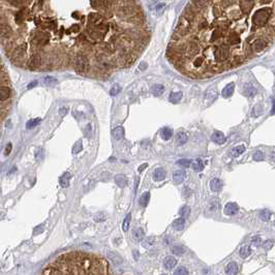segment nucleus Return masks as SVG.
<instances>
[{"instance_id": "nucleus-1", "label": "nucleus", "mask_w": 275, "mask_h": 275, "mask_svg": "<svg viewBox=\"0 0 275 275\" xmlns=\"http://www.w3.org/2000/svg\"><path fill=\"white\" fill-rule=\"evenodd\" d=\"M275 40V0H189L167 48L180 74L207 79L262 55Z\"/></svg>"}, {"instance_id": "nucleus-2", "label": "nucleus", "mask_w": 275, "mask_h": 275, "mask_svg": "<svg viewBox=\"0 0 275 275\" xmlns=\"http://www.w3.org/2000/svg\"><path fill=\"white\" fill-rule=\"evenodd\" d=\"M88 66V58L84 54H79L74 58V69L78 74H82L86 72Z\"/></svg>"}, {"instance_id": "nucleus-3", "label": "nucleus", "mask_w": 275, "mask_h": 275, "mask_svg": "<svg viewBox=\"0 0 275 275\" xmlns=\"http://www.w3.org/2000/svg\"><path fill=\"white\" fill-rule=\"evenodd\" d=\"M32 42L37 47H43L49 43V34L46 32H38L35 33L32 38Z\"/></svg>"}, {"instance_id": "nucleus-4", "label": "nucleus", "mask_w": 275, "mask_h": 275, "mask_svg": "<svg viewBox=\"0 0 275 275\" xmlns=\"http://www.w3.org/2000/svg\"><path fill=\"white\" fill-rule=\"evenodd\" d=\"M42 62H43L42 56H40L39 54H34V55H32V57L28 61V67L30 69H38V67L42 65Z\"/></svg>"}, {"instance_id": "nucleus-5", "label": "nucleus", "mask_w": 275, "mask_h": 275, "mask_svg": "<svg viewBox=\"0 0 275 275\" xmlns=\"http://www.w3.org/2000/svg\"><path fill=\"white\" fill-rule=\"evenodd\" d=\"M88 32H89V37L93 42H101L104 38V34L97 29H93L88 27Z\"/></svg>"}, {"instance_id": "nucleus-6", "label": "nucleus", "mask_w": 275, "mask_h": 275, "mask_svg": "<svg viewBox=\"0 0 275 275\" xmlns=\"http://www.w3.org/2000/svg\"><path fill=\"white\" fill-rule=\"evenodd\" d=\"M238 211H239V207L236 203H227L225 206V209H223V213L229 216L237 214Z\"/></svg>"}, {"instance_id": "nucleus-7", "label": "nucleus", "mask_w": 275, "mask_h": 275, "mask_svg": "<svg viewBox=\"0 0 275 275\" xmlns=\"http://www.w3.org/2000/svg\"><path fill=\"white\" fill-rule=\"evenodd\" d=\"M13 32L12 27L8 24H5V23H0V37L1 38H8L11 36Z\"/></svg>"}, {"instance_id": "nucleus-8", "label": "nucleus", "mask_w": 275, "mask_h": 275, "mask_svg": "<svg viewBox=\"0 0 275 275\" xmlns=\"http://www.w3.org/2000/svg\"><path fill=\"white\" fill-rule=\"evenodd\" d=\"M89 22L91 24L90 28H95L96 26H98L99 24H101V23H104L106 21H104L103 16L98 15V13H92V15L89 17Z\"/></svg>"}, {"instance_id": "nucleus-9", "label": "nucleus", "mask_w": 275, "mask_h": 275, "mask_svg": "<svg viewBox=\"0 0 275 275\" xmlns=\"http://www.w3.org/2000/svg\"><path fill=\"white\" fill-rule=\"evenodd\" d=\"M25 53H26V46L20 45L13 50V58L16 60H21L24 58Z\"/></svg>"}, {"instance_id": "nucleus-10", "label": "nucleus", "mask_w": 275, "mask_h": 275, "mask_svg": "<svg viewBox=\"0 0 275 275\" xmlns=\"http://www.w3.org/2000/svg\"><path fill=\"white\" fill-rule=\"evenodd\" d=\"M186 178V173L183 171V170H179V171H176L174 174H173V180L176 184H180L185 180Z\"/></svg>"}, {"instance_id": "nucleus-11", "label": "nucleus", "mask_w": 275, "mask_h": 275, "mask_svg": "<svg viewBox=\"0 0 275 275\" xmlns=\"http://www.w3.org/2000/svg\"><path fill=\"white\" fill-rule=\"evenodd\" d=\"M211 140L216 144L222 145L226 142V137L222 131H215L213 132V135H211Z\"/></svg>"}, {"instance_id": "nucleus-12", "label": "nucleus", "mask_w": 275, "mask_h": 275, "mask_svg": "<svg viewBox=\"0 0 275 275\" xmlns=\"http://www.w3.org/2000/svg\"><path fill=\"white\" fill-rule=\"evenodd\" d=\"M234 90H235V84L234 83H230V84H227V86L223 88L222 89V96L225 97V98H227V97H231L233 95V93H234Z\"/></svg>"}, {"instance_id": "nucleus-13", "label": "nucleus", "mask_w": 275, "mask_h": 275, "mask_svg": "<svg viewBox=\"0 0 275 275\" xmlns=\"http://www.w3.org/2000/svg\"><path fill=\"white\" fill-rule=\"evenodd\" d=\"M108 257L116 265H120V264H122V262H123L122 257L118 253L115 252V251H109V252H108Z\"/></svg>"}, {"instance_id": "nucleus-14", "label": "nucleus", "mask_w": 275, "mask_h": 275, "mask_svg": "<svg viewBox=\"0 0 275 275\" xmlns=\"http://www.w3.org/2000/svg\"><path fill=\"white\" fill-rule=\"evenodd\" d=\"M27 17V11L25 8H21L19 12H17L16 13V23L19 25H21L23 22H24L25 18Z\"/></svg>"}, {"instance_id": "nucleus-15", "label": "nucleus", "mask_w": 275, "mask_h": 275, "mask_svg": "<svg viewBox=\"0 0 275 275\" xmlns=\"http://www.w3.org/2000/svg\"><path fill=\"white\" fill-rule=\"evenodd\" d=\"M164 265H165V267L167 268V269H172V268H174L176 265H177V260H176L174 257L169 256L167 257H165Z\"/></svg>"}, {"instance_id": "nucleus-16", "label": "nucleus", "mask_w": 275, "mask_h": 275, "mask_svg": "<svg viewBox=\"0 0 275 275\" xmlns=\"http://www.w3.org/2000/svg\"><path fill=\"white\" fill-rule=\"evenodd\" d=\"M166 178V171L162 168L156 169L153 173V179L155 181H162Z\"/></svg>"}, {"instance_id": "nucleus-17", "label": "nucleus", "mask_w": 275, "mask_h": 275, "mask_svg": "<svg viewBox=\"0 0 275 275\" xmlns=\"http://www.w3.org/2000/svg\"><path fill=\"white\" fill-rule=\"evenodd\" d=\"M115 183L119 186V187H124L127 184V178L123 174H118L115 176Z\"/></svg>"}, {"instance_id": "nucleus-18", "label": "nucleus", "mask_w": 275, "mask_h": 275, "mask_svg": "<svg viewBox=\"0 0 275 275\" xmlns=\"http://www.w3.org/2000/svg\"><path fill=\"white\" fill-rule=\"evenodd\" d=\"M69 180H70V174L69 173H64V174L61 176L60 179H59V182H60V185L62 186V187H69Z\"/></svg>"}, {"instance_id": "nucleus-19", "label": "nucleus", "mask_w": 275, "mask_h": 275, "mask_svg": "<svg viewBox=\"0 0 275 275\" xmlns=\"http://www.w3.org/2000/svg\"><path fill=\"white\" fill-rule=\"evenodd\" d=\"M222 187V183L219 179H212L211 182H210V188L212 189L213 191H219Z\"/></svg>"}, {"instance_id": "nucleus-20", "label": "nucleus", "mask_w": 275, "mask_h": 275, "mask_svg": "<svg viewBox=\"0 0 275 275\" xmlns=\"http://www.w3.org/2000/svg\"><path fill=\"white\" fill-rule=\"evenodd\" d=\"M176 141H177V143L179 145H183L188 141V135H186L185 132L180 131L177 134V135H176Z\"/></svg>"}, {"instance_id": "nucleus-21", "label": "nucleus", "mask_w": 275, "mask_h": 275, "mask_svg": "<svg viewBox=\"0 0 275 275\" xmlns=\"http://www.w3.org/2000/svg\"><path fill=\"white\" fill-rule=\"evenodd\" d=\"M11 95V89L8 87H0V101L8 99Z\"/></svg>"}, {"instance_id": "nucleus-22", "label": "nucleus", "mask_w": 275, "mask_h": 275, "mask_svg": "<svg viewBox=\"0 0 275 275\" xmlns=\"http://www.w3.org/2000/svg\"><path fill=\"white\" fill-rule=\"evenodd\" d=\"M184 226H185V218H184V217H180V218H177L176 220H174V222H173V227H174V229L178 230V231L184 229Z\"/></svg>"}, {"instance_id": "nucleus-23", "label": "nucleus", "mask_w": 275, "mask_h": 275, "mask_svg": "<svg viewBox=\"0 0 275 275\" xmlns=\"http://www.w3.org/2000/svg\"><path fill=\"white\" fill-rule=\"evenodd\" d=\"M181 98H182V92H180V91L179 92H172L169 96V100L171 101L172 104H177L181 100Z\"/></svg>"}, {"instance_id": "nucleus-24", "label": "nucleus", "mask_w": 275, "mask_h": 275, "mask_svg": "<svg viewBox=\"0 0 275 275\" xmlns=\"http://www.w3.org/2000/svg\"><path fill=\"white\" fill-rule=\"evenodd\" d=\"M160 135H161V138L164 139L165 141H168V140H170V139L172 138L173 130H171V128H169V127H164L161 130V131H160Z\"/></svg>"}, {"instance_id": "nucleus-25", "label": "nucleus", "mask_w": 275, "mask_h": 275, "mask_svg": "<svg viewBox=\"0 0 275 275\" xmlns=\"http://www.w3.org/2000/svg\"><path fill=\"white\" fill-rule=\"evenodd\" d=\"M113 135L116 140H121L124 137V128L122 126H117L113 130Z\"/></svg>"}, {"instance_id": "nucleus-26", "label": "nucleus", "mask_w": 275, "mask_h": 275, "mask_svg": "<svg viewBox=\"0 0 275 275\" xmlns=\"http://www.w3.org/2000/svg\"><path fill=\"white\" fill-rule=\"evenodd\" d=\"M149 200H150V192L146 191V192H144L143 195L141 196L140 200H139V203H140V205L142 207H146V206L148 205Z\"/></svg>"}, {"instance_id": "nucleus-27", "label": "nucleus", "mask_w": 275, "mask_h": 275, "mask_svg": "<svg viewBox=\"0 0 275 275\" xmlns=\"http://www.w3.org/2000/svg\"><path fill=\"white\" fill-rule=\"evenodd\" d=\"M237 271H238V266H237V264L235 262L230 263L227 266V269H226L227 274H236Z\"/></svg>"}, {"instance_id": "nucleus-28", "label": "nucleus", "mask_w": 275, "mask_h": 275, "mask_svg": "<svg viewBox=\"0 0 275 275\" xmlns=\"http://www.w3.org/2000/svg\"><path fill=\"white\" fill-rule=\"evenodd\" d=\"M244 151H245V147H244L243 145L237 146V147L232 149V156L233 157H238V156H240Z\"/></svg>"}, {"instance_id": "nucleus-29", "label": "nucleus", "mask_w": 275, "mask_h": 275, "mask_svg": "<svg viewBox=\"0 0 275 275\" xmlns=\"http://www.w3.org/2000/svg\"><path fill=\"white\" fill-rule=\"evenodd\" d=\"M165 91V87L162 86V85H154L153 87H152V93L154 94L155 96H159L161 95L162 93H164Z\"/></svg>"}, {"instance_id": "nucleus-30", "label": "nucleus", "mask_w": 275, "mask_h": 275, "mask_svg": "<svg viewBox=\"0 0 275 275\" xmlns=\"http://www.w3.org/2000/svg\"><path fill=\"white\" fill-rule=\"evenodd\" d=\"M192 169L195 170L196 172L203 171V170H204V165H203V161L201 160V159L196 158V160L192 162Z\"/></svg>"}, {"instance_id": "nucleus-31", "label": "nucleus", "mask_w": 275, "mask_h": 275, "mask_svg": "<svg viewBox=\"0 0 275 275\" xmlns=\"http://www.w3.org/2000/svg\"><path fill=\"white\" fill-rule=\"evenodd\" d=\"M40 121H42V119H40V118H35V119L29 120V121L26 123V127L28 128V130H31V128L37 126V125H38V124L40 123Z\"/></svg>"}, {"instance_id": "nucleus-32", "label": "nucleus", "mask_w": 275, "mask_h": 275, "mask_svg": "<svg viewBox=\"0 0 275 275\" xmlns=\"http://www.w3.org/2000/svg\"><path fill=\"white\" fill-rule=\"evenodd\" d=\"M134 238L135 240H138V241L142 240L144 238V231L142 229H140V227L137 229V230H135L134 231Z\"/></svg>"}, {"instance_id": "nucleus-33", "label": "nucleus", "mask_w": 275, "mask_h": 275, "mask_svg": "<svg viewBox=\"0 0 275 275\" xmlns=\"http://www.w3.org/2000/svg\"><path fill=\"white\" fill-rule=\"evenodd\" d=\"M250 252H251V249H250L249 246H243V247H241L240 251H239L240 256L242 257H247L250 254Z\"/></svg>"}, {"instance_id": "nucleus-34", "label": "nucleus", "mask_w": 275, "mask_h": 275, "mask_svg": "<svg viewBox=\"0 0 275 275\" xmlns=\"http://www.w3.org/2000/svg\"><path fill=\"white\" fill-rule=\"evenodd\" d=\"M130 214H127L123 220V223H122V230H123L124 232H127L128 229H130Z\"/></svg>"}, {"instance_id": "nucleus-35", "label": "nucleus", "mask_w": 275, "mask_h": 275, "mask_svg": "<svg viewBox=\"0 0 275 275\" xmlns=\"http://www.w3.org/2000/svg\"><path fill=\"white\" fill-rule=\"evenodd\" d=\"M179 213H180V215H181L182 217L186 218V217H188L189 215H191V207H188V206L182 207L181 210L179 211Z\"/></svg>"}, {"instance_id": "nucleus-36", "label": "nucleus", "mask_w": 275, "mask_h": 275, "mask_svg": "<svg viewBox=\"0 0 275 275\" xmlns=\"http://www.w3.org/2000/svg\"><path fill=\"white\" fill-rule=\"evenodd\" d=\"M260 217L261 219L263 220V222H268L271 216V213L268 211V210H262V211H260Z\"/></svg>"}, {"instance_id": "nucleus-37", "label": "nucleus", "mask_w": 275, "mask_h": 275, "mask_svg": "<svg viewBox=\"0 0 275 275\" xmlns=\"http://www.w3.org/2000/svg\"><path fill=\"white\" fill-rule=\"evenodd\" d=\"M93 218H94V222H104V220H106L107 216H106V214H104V212H98V213H96L95 215H94Z\"/></svg>"}, {"instance_id": "nucleus-38", "label": "nucleus", "mask_w": 275, "mask_h": 275, "mask_svg": "<svg viewBox=\"0 0 275 275\" xmlns=\"http://www.w3.org/2000/svg\"><path fill=\"white\" fill-rule=\"evenodd\" d=\"M82 148H83L82 141H78L77 143L74 145V147H73V153L74 154H78L79 152L82 151Z\"/></svg>"}, {"instance_id": "nucleus-39", "label": "nucleus", "mask_w": 275, "mask_h": 275, "mask_svg": "<svg viewBox=\"0 0 275 275\" xmlns=\"http://www.w3.org/2000/svg\"><path fill=\"white\" fill-rule=\"evenodd\" d=\"M8 1L11 3L13 6H17V8H20V6L24 5L25 2H29L28 0H8Z\"/></svg>"}, {"instance_id": "nucleus-40", "label": "nucleus", "mask_w": 275, "mask_h": 275, "mask_svg": "<svg viewBox=\"0 0 275 275\" xmlns=\"http://www.w3.org/2000/svg\"><path fill=\"white\" fill-rule=\"evenodd\" d=\"M185 249L183 248L182 246H174L172 247V252L174 254H177V256H181V254L184 253Z\"/></svg>"}, {"instance_id": "nucleus-41", "label": "nucleus", "mask_w": 275, "mask_h": 275, "mask_svg": "<svg viewBox=\"0 0 275 275\" xmlns=\"http://www.w3.org/2000/svg\"><path fill=\"white\" fill-rule=\"evenodd\" d=\"M43 82H45V84L49 85V86H50V85H55V84L57 83V80L55 79V78L48 76V77H46V78H45Z\"/></svg>"}, {"instance_id": "nucleus-42", "label": "nucleus", "mask_w": 275, "mask_h": 275, "mask_svg": "<svg viewBox=\"0 0 275 275\" xmlns=\"http://www.w3.org/2000/svg\"><path fill=\"white\" fill-rule=\"evenodd\" d=\"M120 91H121V87L119 86V85H114V86L111 88L110 94L111 95H116V94L119 93Z\"/></svg>"}, {"instance_id": "nucleus-43", "label": "nucleus", "mask_w": 275, "mask_h": 275, "mask_svg": "<svg viewBox=\"0 0 275 275\" xmlns=\"http://www.w3.org/2000/svg\"><path fill=\"white\" fill-rule=\"evenodd\" d=\"M191 160L189 159H180V160L177 161V164L179 166H181V167H184V168H188L189 166H191Z\"/></svg>"}, {"instance_id": "nucleus-44", "label": "nucleus", "mask_w": 275, "mask_h": 275, "mask_svg": "<svg viewBox=\"0 0 275 275\" xmlns=\"http://www.w3.org/2000/svg\"><path fill=\"white\" fill-rule=\"evenodd\" d=\"M253 159L256 161H262L264 159V154L262 151H257L256 153L253 154Z\"/></svg>"}, {"instance_id": "nucleus-45", "label": "nucleus", "mask_w": 275, "mask_h": 275, "mask_svg": "<svg viewBox=\"0 0 275 275\" xmlns=\"http://www.w3.org/2000/svg\"><path fill=\"white\" fill-rule=\"evenodd\" d=\"M35 158L40 160V159L43 158V148H38L35 152Z\"/></svg>"}, {"instance_id": "nucleus-46", "label": "nucleus", "mask_w": 275, "mask_h": 275, "mask_svg": "<svg viewBox=\"0 0 275 275\" xmlns=\"http://www.w3.org/2000/svg\"><path fill=\"white\" fill-rule=\"evenodd\" d=\"M272 246H273V241L272 240H267V241H265V242L263 243V247L265 249H267V250L272 248Z\"/></svg>"}, {"instance_id": "nucleus-47", "label": "nucleus", "mask_w": 275, "mask_h": 275, "mask_svg": "<svg viewBox=\"0 0 275 275\" xmlns=\"http://www.w3.org/2000/svg\"><path fill=\"white\" fill-rule=\"evenodd\" d=\"M174 274H178V275L179 274H183V275H184V274H188V271L186 270L184 267H179L178 269L174 272Z\"/></svg>"}, {"instance_id": "nucleus-48", "label": "nucleus", "mask_w": 275, "mask_h": 275, "mask_svg": "<svg viewBox=\"0 0 275 275\" xmlns=\"http://www.w3.org/2000/svg\"><path fill=\"white\" fill-rule=\"evenodd\" d=\"M251 241H252V243L254 244V245H260L261 243H262V240H261V238L259 236H256V237H253L252 239H251Z\"/></svg>"}, {"instance_id": "nucleus-49", "label": "nucleus", "mask_w": 275, "mask_h": 275, "mask_svg": "<svg viewBox=\"0 0 275 275\" xmlns=\"http://www.w3.org/2000/svg\"><path fill=\"white\" fill-rule=\"evenodd\" d=\"M256 89H253V88H250V89H248L247 91H245V95H247V96H253L254 94H256Z\"/></svg>"}, {"instance_id": "nucleus-50", "label": "nucleus", "mask_w": 275, "mask_h": 275, "mask_svg": "<svg viewBox=\"0 0 275 275\" xmlns=\"http://www.w3.org/2000/svg\"><path fill=\"white\" fill-rule=\"evenodd\" d=\"M12 149H13V145H12V143H8V146H6V148H5V155H8L9 153H11V152H12Z\"/></svg>"}, {"instance_id": "nucleus-51", "label": "nucleus", "mask_w": 275, "mask_h": 275, "mask_svg": "<svg viewBox=\"0 0 275 275\" xmlns=\"http://www.w3.org/2000/svg\"><path fill=\"white\" fill-rule=\"evenodd\" d=\"M43 226H37L35 229H34V231H33V233L35 234H38V233H40V232H43Z\"/></svg>"}, {"instance_id": "nucleus-52", "label": "nucleus", "mask_w": 275, "mask_h": 275, "mask_svg": "<svg viewBox=\"0 0 275 275\" xmlns=\"http://www.w3.org/2000/svg\"><path fill=\"white\" fill-rule=\"evenodd\" d=\"M67 111H69V109L67 108H61L60 109V115L61 116H64V115H66V113H67Z\"/></svg>"}, {"instance_id": "nucleus-53", "label": "nucleus", "mask_w": 275, "mask_h": 275, "mask_svg": "<svg viewBox=\"0 0 275 275\" xmlns=\"http://www.w3.org/2000/svg\"><path fill=\"white\" fill-rule=\"evenodd\" d=\"M80 29H81V28H80V26H79V25H74V26H73V28H72V30L74 31V33H78V32L80 31Z\"/></svg>"}, {"instance_id": "nucleus-54", "label": "nucleus", "mask_w": 275, "mask_h": 275, "mask_svg": "<svg viewBox=\"0 0 275 275\" xmlns=\"http://www.w3.org/2000/svg\"><path fill=\"white\" fill-rule=\"evenodd\" d=\"M139 69H140L141 70H145L146 69H147V63H145V62L140 63V66H139Z\"/></svg>"}, {"instance_id": "nucleus-55", "label": "nucleus", "mask_w": 275, "mask_h": 275, "mask_svg": "<svg viewBox=\"0 0 275 275\" xmlns=\"http://www.w3.org/2000/svg\"><path fill=\"white\" fill-rule=\"evenodd\" d=\"M153 242H154V238H153V237H149V238L146 240V243H148L149 245H152V244H153Z\"/></svg>"}, {"instance_id": "nucleus-56", "label": "nucleus", "mask_w": 275, "mask_h": 275, "mask_svg": "<svg viewBox=\"0 0 275 275\" xmlns=\"http://www.w3.org/2000/svg\"><path fill=\"white\" fill-rule=\"evenodd\" d=\"M147 166H148L147 164H144V165L140 166V167H139V172H142L145 168H147Z\"/></svg>"}, {"instance_id": "nucleus-57", "label": "nucleus", "mask_w": 275, "mask_h": 275, "mask_svg": "<svg viewBox=\"0 0 275 275\" xmlns=\"http://www.w3.org/2000/svg\"><path fill=\"white\" fill-rule=\"evenodd\" d=\"M36 84H37V82H36V81H33V82H32V83H30V84L28 85V87H27V88H28V89H30V88L34 87V86H35V85H36Z\"/></svg>"}, {"instance_id": "nucleus-58", "label": "nucleus", "mask_w": 275, "mask_h": 275, "mask_svg": "<svg viewBox=\"0 0 275 275\" xmlns=\"http://www.w3.org/2000/svg\"><path fill=\"white\" fill-rule=\"evenodd\" d=\"M74 18H79V17H81L80 13L79 12H74Z\"/></svg>"}, {"instance_id": "nucleus-59", "label": "nucleus", "mask_w": 275, "mask_h": 275, "mask_svg": "<svg viewBox=\"0 0 275 275\" xmlns=\"http://www.w3.org/2000/svg\"><path fill=\"white\" fill-rule=\"evenodd\" d=\"M271 114H275V100L273 103V109H272V112H271Z\"/></svg>"}, {"instance_id": "nucleus-60", "label": "nucleus", "mask_w": 275, "mask_h": 275, "mask_svg": "<svg viewBox=\"0 0 275 275\" xmlns=\"http://www.w3.org/2000/svg\"><path fill=\"white\" fill-rule=\"evenodd\" d=\"M38 3H39V4H40V5H42V4H43V0H38Z\"/></svg>"}, {"instance_id": "nucleus-61", "label": "nucleus", "mask_w": 275, "mask_h": 275, "mask_svg": "<svg viewBox=\"0 0 275 275\" xmlns=\"http://www.w3.org/2000/svg\"><path fill=\"white\" fill-rule=\"evenodd\" d=\"M274 226H275V222H274Z\"/></svg>"}]
</instances>
